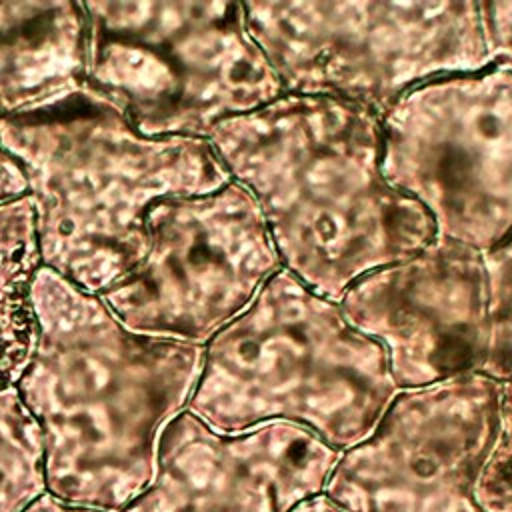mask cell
<instances>
[{
  "label": "cell",
  "mask_w": 512,
  "mask_h": 512,
  "mask_svg": "<svg viewBox=\"0 0 512 512\" xmlns=\"http://www.w3.org/2000/svg\"><path fill=\"white\" fill-rule=\"evenodd\" d=\"M0 144L26 178L42 266L96 296L140 262L156 202L230 182L208 140L148 138L86 84L0 120Z\"/></svg>",
  "instance_id": "cell-3"
},
{
  "label": "cell",
  "mask_w": 512,
  "mask_h": 512,
  "mask_svg": "<svg viewBox=\"0 0 512 512\" xmlns=\"http://www.w3.org/2000/svg\"><path fill=\"white\" fill-rule=\"evenodd\" d=\"M338 306L384 348L396 388L484 376L490 294L482 250L434 236L410 258L356 280Z\"/></svg>",
  "instance_id": "cell-10"
},
{
  "label": "cell",
  "mask_w": 512,
  "mask_h": 512,
  "mask_svg": "<svg viewBox=\"0 0 512 512\" xmlns=\"http://www.w3.org/2000/svg\"><path fill=\"white\" fill-rule=\"evenodd\" d=\"M28 194L26 178L18 162L0 144V206Z\"/></svg>",
  "instance_id": "cell-18"
},
{
  "label": "cell",
  "mask_w": 512,
  "mask_h": 512,
  "mask_svg": "<svg viewBox=\"0 0 512 512\" xmlns=\"http://www.w3.org/2000/svg\"><path fill=\"white\" fill-rule=\"evenodd\" d=\"M86 86L148 138H202L284 88L238 2H84Z\"/></svg>",
  "instance_id": "cell-5"
},
{
  "label": "cell",
  "mask_w": 512,
  "mask_h": 512,
  "mask_svg": "<svg viewBox=\"0 0 512 512\" xmlns=\"http://www.w3.org/2000/svg\"><path fill=\"white\" fill-rule=\"evenodd\" d=\"M340 452L290 422L220 434L188 410L162 430L152 482L118 512H292Z\"/></svg>",
  "instance_id": "cell-11"
},
{
  "label": "cell",
  "mask_w": 512,
  "mask_h": 512,
  "mask_svg": "<svg viewBox=\"0 0 512 512\" xmlns=\"http://www.w3.org/2000/svg\"><path fill=\"white\" fill-rule=\"evenodd\" d=\"M140 262L100 294L136 334L208 342L242 314L280 258L252 194L238 182L156 202Z\"/></svg>",
  "instance_id": "cell-8"
},
{
  "label": "cell",
  "mask_w": 512,
  "mask_h": 512,
  "mask_svg": "<svg viewBox=\"0 0 512 512\" xmlns=\"http://www.w3.org/2000/svg\"><path fill=\"white\" fill-rule=\"evenodd\" d=\"M480 16L490 64L512 72V2H484Z\"/></svg>",
  "instance_id": "cell-17"
},
{
  "label": "cell",
  "mask_w": 512,
  "mask_h": 512,
  "mask_svg": "<svg viewBox=\"0 0 512 512\" xmlns=\"http://www.w3.org/2000/svg\"><path fill=\"white\" fill-rule=\"evenodd\" d=\"M476 494L484 512H512V380L502 384L498 432Z\"/></svg>",
  "instance_id": "cell-16"
},
{
  "label": "cell",
  "mask_w": 512,
  "mask_h": 512,
  "mask_svg": "<svg viewBox=\"0 0 512 512\" xmlns=\"http://www.w3.org/2000/svg\"><path fill=\"white\" fill-rule=\"evenodd\" d=\"M490 294V342L484 376L512 380V234L482 250Z\"/></svg>",
  "instance_id": "cell-15"
},
{
  "label": "cell",
  "mask_w": 512,
  "mask_h": 512,
  "mask_svg": "<svg viewBox=\"0 0 512 512\" xmlns=\"http://www.w3.org/2000/svg\"><path fill=\"white\" fill-rule=\"evenodd\" d=\"M208 142L256 200L288 272L330 302L436 236L428 212L386 180L382 120L362 106L284 94L218 122Z\"/></svg>",
  "instance_id": "cell-1"
},
{
  "label": "cell",
  "mask_w": 512,
  "mask_h": 512,
  "mask_svg": "<svg viewBox=\"0 0 512 512\" xmlns=\"http://www.w3.org/2000/svg\"><path fill=\"white\" fill-rule=\"evenodd\" d=\"M44 490L40 426L16 386L0 388V512H22Z\"/></svg>",
  "instance_id": "cell-14"
},
{
  "label": "cell",
  "mask_w": 512,
  "mask_h": 512,
  "mask_svg": "<svg viewBox=\"0 0 512 512\" xmlns=\"http://www.w3.org/2000/svg\"><path fill=\"white\" fill-rule=\"evenodd\" d=\"M42 268L28 196L0 206V388L16 386L38 334L32 284Z\"/></svg>",
  "instance_id": "cell-13"
},
{
  "label": "cell",
  "mask_w": 512,
  "mask_h": 512,
  "mask_svg": "<svg viewBox=\"0 0 512 512\" xmlns=\"http://www.w3.org/2000/svg\"><path fill=\"white\" fill-rule=\"evenodd\" d=\"M86 72L84 2H0V120L80 92Z\"/></svg>",
  "instance_id": "cell-12"
},
{
  "label": "cell",
  "mask_w": 512,
  "mask_h": 512,
  "mask_svg": "<svg viewBox=\"0 0 512 512\" xmlns=\"http://www.w3.org/2000/svg\"><path fill=\"white\" fill-rule=\"evenodd\" d=\"M38 334L16 382L44 442L50 496L122 510L154 478L164 426L200 376L204 346L130 332L100 296L40 268Z\"/></svg>",
  "instance_id": "cell-2"
},
{
  "label": "cell",
  "mask_w": 512,
  "mask_h": 512,
  "mask_svg": "<svg viewBox=\"0 0 512 512\" xmlns=\"http://www.w3.org/2000/svg\"><path fill=\"white\" fill-rule=\"evenodd\" d=\"M292 512H342V510L336 504H332L324 494H318L300 502Z\"/></svg>",
  "instance_id": "cell-20"
},
{
  "label": "cell",
  "mask_w": 512,
  "mask_h": 512,
  "mask_svg": "<svg viewBox=\"0 0 512 512\" xmlns=\"http://www.w3.org/2000/svg\"><path fill=\"white\" fill-rule=\"evenodd\" d=\"M500 392L474 374L396 392L376 428L340 454L322 494L342 512H484L476 492Z\"/></svg>",
  "instance_id": "cell-9"
},
{
  "label": "cell",
  "mask_w": 512,
  "mask_h": 512,
  "mask_svg": "<svg viewBox=\"0 0 512 512\" xmlns=\"http://www.w3.org/2000/svg\"><path fill=\"white\" fill-rule=\"evenodd\" d=\"M22 512H104L88 506H78L70 502H62L50 494H40L36 500H32Z\"/></svg>",
  "instance_id": "cell-19"
},
{
  "label": "cell",
  "mask_w": 512,
  "mask_h": 512,
  "mask_svg": "<svg viewBox=\"0 0 512 512\" xmlns=\"http://www.w3.org/2000/svg\"><path fill=\"white\" fill-rule=\"evenodd\" d=\"M382 172L438 238L488 250L512 234V72L442 76L382 118Z\"/></svg>",
  "instance_id": "cell-7"
},
{
  "label": "cell",
  "mask_w": 512,
  "mask_h": 512,
  "mask_svg": "<svg viewBox=\"0 0 512 512\" xmlns=\"http://www.w3.org/2000/svg\"><path fill=\"white\" fill-rule=\"evenodd\" d=\"M246 28L284 94L376 118L412 88L490 64L474 2H248Z\"/></svg>",
  "instance_id": "cell-6"
},
{
  "label": "cell",
  "mask_w": 512,
  "mask_h": 512,
  "mask_svg": "<svg viewBox=\"0 0 512 512\" xmlns=\"http://www.w3.org/2000/svg\"><path fill=\"white\" fill-rule=\"evenodd\" d=\"M396 392L384 348L280 270L208 340L186 410L220 434L290 422L344 452L376 428Z\"/></svg>",
  "instance_id": "cell-4"
}]
</instances>
